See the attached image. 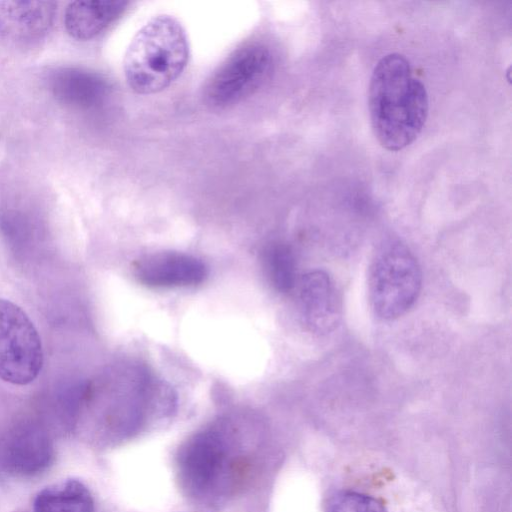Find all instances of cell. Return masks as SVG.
<instances>
[{
  "instance_id": "cell-1",
  "label": "cell",
  "mask_w": 512,
  "mask_h": 512,
  "mask_svg": "<svg viewBox=\"0 0 512 512\" xmlns=\"http://www.w3.org/2000/svg\"><path fill=\"white\" fill-rule=\"evenodd\" d=\"M368 106L373 133L383 148L399 151L419 136L429 100L406 57L390 53L377 62L370 79Z\"/></svg>"
},
{
  "instance_id": "cell-2",
  "label": "cell",
  "mask_w": 512,
  "mask_h": 512,
  "mask_svg": "<svg viewBox=\"0 0 512 512\" xmlns=\"http://www.w3.org/2000/svg\"><path fill=\"white\" fill-rule=\"evenodd\" d=\"M189 42L181 23L166 14L151 18L125 52L123 69L129 87L141 95L169 87L184 71Z\"/></svg>"
},
{
  "instance_id": "cell-3",
  "label": "cell",
  "mask_w": 512,
  "mask_h": 512,
  "mask_svg": "<svg viewBox=\"0 0 512 512\" xmlns=\"http://www.w3.org/2000/svg\"><path fill=\"white\" fill-rule=\"evenodd\" d=\"M422 286L419 263L408 247L390 243L376 253L369 271L368 292L374 313L383 320L404 315Z\"/></svg>"
},
{
  "instance_id": "cell-4",
  "label": "cell",
  "mask_w": 512,
  "mask_h": 512,
  "mask_svg": "<svg viewBox=\"0 0 512 512\" xmlns=\"http://www.w3.org/2000/svg\"><path fill=\"white\" fill-rule=\"evenodd\" d=\"M274 67L271 49L261 42H249L234 50L209 76L203 98L212 108H227L255 93Z\"/></svg>"
},
{
  "instance_id": "cell-5",
  "label": "cell",
  "mask_w": 512,
  "mask_h": 512,
  "mask_svg": "<svg viewBox=\"0 0 512 512\" xmlns=\"http://www.w3.org/2000/svg\"><path fill=\"white\" fill-rule=\"evenodd\" d=\"M225 428L213 427L195 434L179 456L180 477L195 496H212L225 487L232 473L234 452Z\"/></svg>"
},
{
  "instance_id": "cell-6",
  "label": "cell",
  "mask_w": 512,
  "mask_h": 512,
  "mask_svg": "<svg viewBox=\"0 0 512 512\" xmlns=\"http://www.w3.org/2000/svg\"><path fill=\"white\" fill-rule=\"evenodd\" d=\"M39 333L25 311L0 298V379L13 385L34 381L43 366Z\"/></svg>"
},
{
  "instance_id": "cell-7",
  "label": "cell",
  "mask_w": 512,
  "mask_h": 512,
  "mask_svg": "<svg viewBox=\"0 0 512 512\" xmlns=\"http://www.w3.org/2000/svg\"><path fill=\"white\" fill-rule=\"evenodd\" d=\"M133 274L143 285L156 288L189 287L202 283L207 268L198 258L180 252L147 254L133 264Z\"/></svg>"
},
{
  "instance_id": "cell-8",
  "label": "cell",
  "mask_w": 512,
  "mask_h": 512,
  "mask_svg": "<svg viewBox=\"0 0 512 512\" xmlns=\"http://www.w3.org/2000/svg\"><path fill=\"white\" fill-rule=\"evenodd\" d=\"M299 307L306 327L322 335L333 331L341 319V302L331 277L313 270L299 281Z\"/></svg>"
},
{
  "instance_id": "cell-9",
  "label": "cell",
  "mask_w": 512,
  "mask_h": 512,
  "mask_svg": "<svg viewBox=\"0 0 512 512\" xmlns=\"http://www.w3.org/2000/svg\"><path fill=\"white\" fill-rule=\"evenodd\" d=\"M53 458L51 439L36 426H24L13 431L0 448L3 468L19 476H33L45 471Z\"/></svg>"
},
{
  "instance_id": "cell-10",
  "label": "cell",
  "mask_w": 512,
  "mask_h": 512,
  "mask_svg": "<svg viewBox=\"0 0 512 512\" xmlns=\"http://www.w3.org/2000/svg\"><path fill=\"white\" fill-rule=\"evenodd\" d=\"M48 85L59 103L81 110L98 107L110 91L109 83L103 76L79 67L54 70L49 76Z\"/></svg>"
},
{
  "instance_id": "cell-11",
  "label": "cell",
  "mask_w": 512,
  "mask_h": 512,
  "mask_svg": "<svg viewBox=\"0 0 512 512\" xmlns=\"http://www.w3.org/2000/svg\"><path fill=\"white\" fill-rule=\"evenodd\" d=\"M56 11L52 1L0 2V32L14 40H34L51 27Z\"/></svg>"
},
{
  "instance_id": "cell-12",
  "label": "cell",
  "mask_w": 512,
  "mask_h": 512,
  "mask_svg": "<svg viewBox=\"0 0 512 512\" xmlns=\"http://www.w3.org/2000/svg\"><path fill=\"white\" fill-rule=\"evenodd\" d=\"M129 5L125 0H79L68 4L64 25L77 40H90L105 31Z\"/></svg>"
},
{
  "instance_id": "cell-13",
  "label": "cell",
  "mask_w": 512,
  "mask_h": 512,
  "mask_svg": "<svg viewBox=\"0 0 512 512\" xmlns=\"http://www.w3.org/2000/svg\"><path fill=\"white\" fill-rule=\"evenodd\" d=\"M33 508L35 512H94V500L84 483L70 478L39 491Z\"/></svg>"
},
{
  "instance_id": "cell-14",
  "label": "cell",
  "mask_w": 512,
  "mask_h": 512,
  "mask_svg": "<svg viewBox=\"0 0 512 512\" xmlns=\"http://www.w3.org/2000/svg\"><path fill=\"white\" fill-rule=\"evenodd\" d=\"M263 267L271 285L288 292L296 284V265L291 249L284 244H271L263 251Z\"/></svg>"
},
{
  "instance_id": "cell-15",
  "label": "cell",
  "mask_w": 512,
  "mask_h": 512,
  "mask_svg": "<svg viewBox=\"0 0 512 512\" xmlns=\"http://www.w3.org/2000/svg\"><path fill=\"white\" fill-rule=\"evenodd\" d=\"M326 512H387L376 498L355 491H343L329 502Z\"/></svg>"
}]
</instances>
